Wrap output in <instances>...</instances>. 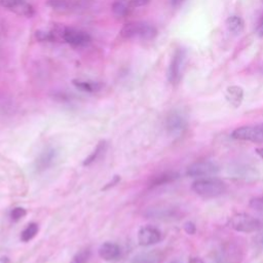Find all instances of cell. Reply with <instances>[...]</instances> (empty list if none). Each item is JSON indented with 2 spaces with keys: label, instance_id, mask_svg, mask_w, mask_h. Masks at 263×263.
I'll list each match as a JSON object with an SVG mask.
<instances>
[{
  "label": "cell",
  "instance_id": "1",
  "mask_svg": "<svg viewBox=\"0 0 263 263\" xmlns=\"http://www.w3.org/2000/svg\"><path fill=\"white\" fill-rule=\"evenodd\" d=\"M191 188L197 195L206 198L220 196L227 190L226 184L216 178L197 179L192 183Z\"/></svg>",
  "mask_w": 263,
  "mask_h": 263
},
{
  "label": "cell",
  "instance_id": "2",
  "mask_svg": "<svg viewBox=\"0 0 263 263\" xmlns=\"http://www.w3.org/2000/svg\"><path fill=\"white\" fill-rule=\"evenodd\" d=\"M229 227L238 232L251 233L259 231L263 228V222L247 213H239L231 217Z\"/></svg>",
  "mask_w": 263,
  "mask_h": 263
},
{
  "label": "cell",
  "instance_id": "3",
  "mask_svg": "<svg viewBox=\"0 0 263 263\" xmlns=\"http://www.w3.org/2000/svg\"><path fill=\"white\" fill-rule=\"evenodd\" d=\"M231 137L240 141L263 143V124L237 127L231 133Z\"/></svg>",
  "mask_w": 263,
  "mask_h": 263
},
{
  "label": "cell",
  "instance_id": "4",
  "mask_svg": "<svg viewBox=\"0 0 263 263\" xmlns=\"http://www.w3.org/2000/svg\"><path fill=\"white\" fill-rule=\"evenodd\" d=\"M184 63H185V51L182 49H178L174 53L167 70V79L171 83L176 84L179 82L182 75Z\"/></svg>",
  "mask_w": 263,
  "mask_h": 263
},
{
  "label": "cell",
  "instance_id": "5",
  "mask_svg": "<svg viewBox=\"0 0 263 263\" xmlns=\"http://www.w3.org/2000/svg\"><path fill=\"white\" fill-rule=\"evenodd\" d=\"M165 127L173 136L181 135L187 128V119L179 111H172L165 119Z\"/></svg>",
  "mask_w": 263,
  "mask_h": 263
},
{
  "label": "cell",
  "instance_id": "6",
  "mask_svg": "<svg viewBox=\"0 0 263 263\" xmlns=\"http://www.w3.org/2000/svg\"><path fill=\"white\" fill-rule=\"evenodd\" d=\"M219 172V167L216 163L212 161H197L190 164L187 167L186 174L189 177L197 178V177H206L211 175H215Z\"/></svg>",
  "mask_w": 263,
  "mask_h": 263
},
{
  "label": "cell",
  "instance_id": "7",
  "mask_svg": "<svg viewBox=\"0 0 263 263\" xmlns=\"http://www.w3.org/2000/svg\"><path fill=\"white\" fill-rule=\"evenodd\" d=\"M63 39L74 46H83L89 43L90 36L83 31L73 29V28H65L63 32Z\"/></svg>",
  "mask_w": 263,
  "mask_h": 263
},
{
  "label": "cell",
  "instance_id": "8",
  "mask_svg": "<svg viewBox=\"0 0 263 263\" xmlns=\"http://www.w3.org/2000/svg\"><path fill=\"white\" fill-rule=\"evenodd\" d=\"M57 157H58V152L54 148H52V147L46 148L36 158V160L34 162L35 171L37 173H41V172L48 170L53 164Z\"/></svg>",
  "mask_w": 263,
  "mask_h": 263
},
{
  "label": "cell",
  "instance_id": "9",
  "mask_svg": "<svg viewBox=\"0 0 263 263\" xmlns=\"http://www.w3.org/2000/svg\"><path fill=\"white\" fill-rule=\"evenodd\" d=\"M161 239V232L153 226H144L138 232V241L141 246L147 247L157 243Z\"/></svg>",
  "mask_w": 263,
  "mask_h": 263
},
{
  "label": "cell",
  "instance_id": "10",
  "mask_svg": "<svg viewBox=\"0 0 263 263\" xmlns=\"http://www.w3.org/2000/svg\"><path fill=\"white\" fill-rule=\"evenodd\" d=\"M121 254L120 248L118 245L110 241H106L99 248V256L107 261V262H113L119 259Z\"/></svg>",
  "mask_w": 263,
  "mask_h": 263
},
{
  "label": "cell",
  "instance_id": "11",
  "mask_svg": "<svg viewBox=\"0 0 263 263\" xmlns=\"http://www.w3.org/2000/svg\"><path fill=\"white\" fill-rule=\"evenodd\" d=\"M176 211L172 208L167 206H151L146 210L145 212V217L149 219H172L175 217Z\"/></svg>",
  "mask_w": 263,
  "mask_h": 263
},
{
  "label": "cell",
  "instance_id": "12",
  "mask_svg": "<svg viewBox=\"0 0 263 263\" xmlns=\"http://www.w3.org/2000/svg\"><path fill=\"white\" fill-rule=\"evenodd\" d=\"M225 98L231 106H233L234 108H237L240 106V104L242 102L243 90L238 85H230L226 88Z\"/></svg>",
  "mask_w": 263,
  "mask_h": 263
},
{
  "label": "cell",
  "instance_id": "13",
  "mask_svg": "<svg viewBox=\"0 0 263 263\" xmlns=\"http://www.w3.org/2000/svg\"><path fill=\"white\" fill-rule=\"evenodd\" d=\"M179 178V174L176 172H163L160 173L156 176H154L153 178H151L150 182H149V186L150 187H158V186H162L168 183L174 182L175 180H177Z\"/></svg>",
  "mask_w": 263,
  "mask_h": 263
},
{
  "label": "cell",
  "instance_id": "14",
  "mask_svg": "<svg viewBox=\"0 0 263 263\" xmlns=\"http://www.w3.org/2000/svg\"><path fill=\"white\" fill-rule=\"evenodd\" d=\"M161 261V254L156 251H148L143 252L138 255H136L130 263H160Z\"/></svg>",
  "mask_w": 263,
  "mask_h": 263
},
{
  "label": "cell",
  "instance_id": "15",
  "mask_svg": "<svg viewBox=\"0 0 263 263\" xmlns=\"http://www.w3.org/2000/svg\"><path fill=\"white\" fill-rule=\"evenodd\" d=\"M157 34V30L154 26L147 23H138V33L137 37L144 40H151Z\"/></svg>",
  "mask_w": 263,
  "mask_h": 263
},
{
  "label": "cell",
  "instance_id": "16",
  "mask_svg": "<svg viewBox=\"0 0 263 263\" xmlns=\"http://www.w3.org/2000/svg\"><path fill=\"white\" fill-rule=\"evenodd\" d=\"M107 149V142L106 141H101L99 142V144L97 145V147L95 148V150L83 160L82 162V165L84 166H87V165H90L91 163L96 162L99 158H101V156L105 153Z\"/></svg>",
  "mask_w": 263,
  "mask_h": 263
},
{
  "label": "cell",
  "instance_id": "17",
  "mask_svg": "<svg viewBox=\"0 0 263 263\" xmlns=\"http://www.w3.org/2000/svg\"><path fill=\"white\" fill-rule=\"evenodd\" d=\"M226 27L228 31L234 35L240 34L243 30L245 23L240 16L231 15L226 20Z\"/></svg>",
  "mask_w": 263,
  "mask_h": 263
},
{
  "label": "cell",
  "instance_id": "18",
  "mask_svg": "<svg viewBox=\"0 0 263 263\" xmlns=\"http://www.w3.org/2000/svg\"><path fill=\"white\" fill-rule=\"evenodd\" d=\"M130 7L129 0H115L112 4V11L117 16H125Z\"/></svg>",
  "mask_w": 263,
  "mask_h": 263
},
{
  "label": "cell",
  "instance_id": "19",
  "mask_svg": "<svg viewBox=\"0 0 263 263\" xmlns=\"http://www.w3.org/2000/svg\"><path fill=\"white\" fill-rule=\"evenodd\" d=\"M73 84L78 89H80L82 91H86V92H95L101 88V84L98 82L85 81V80H79V79H74Z\"/></svg>",
  "mask_w": 263,
  "mask_h": 263
},
{
  "label": "cell",
  "instance_id": "20",
  "mask_svg": "<svg viewBox=\"0 0 263 263\" xmlns=\"http://www.w3.org/2000/svg\"><path fill=\"white\" fill-rule=\"evenodd\" d=\"M38 225L36 223H30L21 233V240L24 242L30 241L38 233Z\"/></svg>",
  "mask_w": 263,
  "mask_h": 263
},
{
  "label": "cell",
  "instance_id": "21",
  "mask_svg": "<svg viewBox=\"0 0 263 263\" xmlns=\"http://www.w3.org/2000/svg\"><path fill=\"white\" fill-rule=\"evenodd\" d=\"M13 12H15L18 15H24V16H31L34 13V9L31 4L27 3L26 1L22 0L13 9Z\"/></svg>",
  "mask_w": 263,
  "mask_h": 263
},
{
  "label": "cell",
  "instance_id": "22",
  "mask_svg": "<svg viewBox=\"0 0 263 263\" xmlns=\"http://www.w3.org/2000/svg\"><path fill=\"white\" fill-rule=\"evenodd\" d=\"M138 33V23H128L125 24L122 29L120 30L121 37L125 39H129L133 37H136Z\"/></svg>",
  "mask_w": 263,
  "mask_h": 263
},
{
  "label": "cell",
  "instance_id": "23",
  "mask_svg": "<svg viewBox=\"0 0 263 263\" xmlns=\"http://www.w3.org/2000/svg\"><path fill=\"white\" fill-rule=\"evenodd\" d=\"M47 5L55 10H68L73 6L72 0H47Z\"/></svg>",
  "mask_w": 263,
  "mask_h": 263
},
{
  "label": "cell",
  "instance_id": "24",
  "mask_svg": "<svg viewBox=\"0 0 263 263\" xmlns=\"http://www.w3.org/2000/svg\"><path fill=\"white\" fill-rule=\"evenodd\" d=\"M90 258V249L85 248L78 251L72 258L71 263H87Z\"/></svg>",
  "mask_w": 263,
  "mask_h": 263
},
{
  "label": "cell",
  "instance_id": "25",
  "mask_svg": "<svg viewBox=\"0 0 263 263\" xmlns=\"http://www.w3.org/2000/svg\"><path fill=\"white\" fill-rule=\"evenodd\" d=\"M249 205L253 210H256V211H259V212H263V195L251 198L250 202H249Z\"/></svg>",
  "mask_w": 263,
  "mask_h": 263
},
{
  "label": "cell",
  "instance_id": "26",
  "mask_svg": "<svg viewBox=\"0 0 263 263\" xmlns=\"http://www.w3.org/2000/svg\"><path fill=\"white\" fill-rule=\"evenodd\" d=\"M26 215H27V211H26L24 208H21V206L14 208V209L10 212V218H11L13 221H18V220L23 219Z\"/></svg>",
  "mask_w": 263,
  "mask_h": 263
},
{
  "label": "cell",
  "instance_id": "27",
  "mask_svg": "<svg viewBox=\"0 0 263 263\" xmlns=\"http://www.w3.org/2000/svg\"><path fill=\"white\" fill-rule=\"evenodd\" d=\"M22 0H0V5L4 8L12 10Z\"/></svg>",
  "mask_w": 263,
  "mask_h": 263
},
{
  "label": "cell",
  "instance_id": "28",
  "mask_svg": "<svg viewBox=\"0 0 263 263\" xmlns=\"http://www.w3.org/2000/svg\"><path fill=\"white\" fill-rule=\"evenodd\" d=\"M184 230H185L186 233H188V234H194L195 231H196V227H195V225H194L193 222L188 221V222H186V223L184 224Z\"/></svg>",
  "mask_w": 263,
  "mask_h": 263
},
{
  "label": "cell",
  "instance_id": "29",
  "mask_svg": "<svg viewBox=\"0 0 263 263\" xmlns=\"http://www.w3.org/2000/svg\"><path fill=\"white\" fill-rule=\"evenodd\" d=\"M149 2V0H129L132 7H140L144 6Z\"/></svg>",
  "mask_w": 263,
  "mask_h": 263
},
{
  "label": "cell",
  "instance_id": "30",
  "mask_svg": "<svg viewBox=\"0 0 263 263\" xmlns=\"http://www.w3.org/2000/svg\"><path fill=\"white\" fill-rule=\"evenodd\" d=\"M119 181H120V177H119V176H114L113 179H112V181H111L110 183H108L103 189L106 190V189H108V188H110V187H113V186H115Z\"/></svg>",
  "mask_w": 263,
  "mask_h": 263
},
{
  "label": "cell",
  "instance_id": "31",
  "mask_svg": "<svg viewBox=\"0 0 263 263\" xmlns=\"http://www.w3.org/2000/svg\"><path fill=\"white\" fill-rule=\"evenodd\" d=\"M183 2L184 0H171V4L173 7H179L180 5H182Z\"/></svg>",
  "mask_w": 263,
  "mask_h": 263
},
{
  "label": "cell",
  "instance_id": "32",
  "mask_svg": "<svg viewBox=\"0 0 263 263\" xmlns=\"http://www.w3.org/2000/svg\"><path fill=\"white\" fill-rule=\"evenodd\" d=\"M258 33H259V36H263V18L261 21V23L259 24V27H258Z\"/></svg>",
  "mask_w": 263,
  "mask_h": 263
},
{
  "label": "cell",
  "instance_id": "33",
  "mask_svg": "<svg viewBox=\"0 0 263 263\" xmlns=\"http://www.w3.org/2000/svg\"><path fill=\"white\" fill-rule=\"evenodd\" d=\"M0 263H10V260L8 257L3 256V257H0Z\"/></svg>",
  "mask_w": 263,
  "mask_h": 263
},
{
  "label": "cell",
  "instance_id": "34",
  "mask_svg": "<svg viewBox=\"0 0 263 263\" xmlns=\"http://www.w3.org/2000/svg\"><path fill=\"white\" fill-rule=\"evenodd\" d=\"M189 263H203L202 260H200L199 258H191Z\"/></svg>",
  "mask_w": 263,
  "mask_h": 263
},
{
  "label": "cell",
  "instance_id": "35",
  "mask_svg": "<svg viewBox=\"0 0 263 263\" xmlns=\"http://www.w3.org/2000/svg\"><path fill=\"white\" fill-rule=\"evenodd\" d=\"M256 153H257L261 158H263V147L257 148V149H256Z\"/></svg>",
  "mask_w": 263,
  "mask_h": 263
},
{
  "label": "cell",
  "instance_id": "36",
  "mask_svg": "<svg viewBox=\"0 0 263 263\" xmlns=\"http://www.w3.org/2000/svg\"><path fill=\"white\" fill-rule=\"evenodd\" d=\"M173 263H179V262H173Z\"/></svg>",
  "mask_w": 263,
  "mask_h": 263
}]
</instances>
